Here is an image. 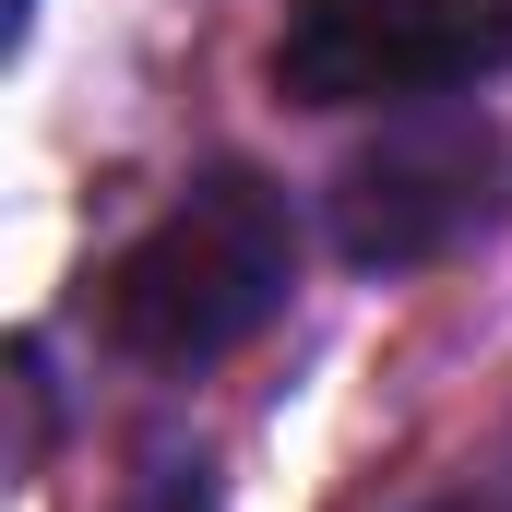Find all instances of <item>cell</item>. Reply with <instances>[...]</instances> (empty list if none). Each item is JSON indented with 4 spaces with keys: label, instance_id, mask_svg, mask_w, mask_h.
<instances>
[{
    "label": "cell",
    "instance_id": "cell-1",
    "mask_svg": "<svg viewBox=\"0 0 512 512\" xmlns=\"http://www.w3.org/2000/svg\"><path fill=\"white\" fill-rule=\"evenodd\" d=\"M286 274H298L286 203L251 167H215L120 251V274H108V346H131L143 370H203V358L251 346L286 310Z\"/></svg>",
    "mask_w": 512,
    "mask_h": 512
},
{
    "label": "cell",
    "instance_id": "cell-2",
    "mask_svg": "<svg viewBox=\"0 0 512 512\" xmlns=\"http://www.w3.org/2000/svg\"><path fill=\"white\" fill-rule=\"evenodd\" d=\"M512 60V0H286L274 84L298 108H417Z\"/></svg>",
    "mask_w": 512,
    "mask_h": 512
},
{
    "label": "cell",
    "instance_id": "cell-3",
    "mask_svg": "<svg viewBox=\"0 0 512 512\" xmlns=\"http://www.w3.org/2000/svg\"><path fill=\"white\" fill-rule=\"evenodd\" d=\"M501 215V131L489 120H405L334 179V251L358 274L441 262Z\"/></svg>",
    "mask_w": 512,
    "mask_h": 512
},
{
    "label": "cell",
    "instance_id": "cell-4",
    "mask_svg": "<svg viewBox=\"0 0 512 512\" xmlns=\"http://www.w3.org/2000/svg\"><path fill=\"white\" fill-rule=\"evenodd\" d=\"M120 512H215V489H203V465H155Z\"/></svg>",
    "mask_w": 512,
    "mask_h": 512
}]
</instances>
